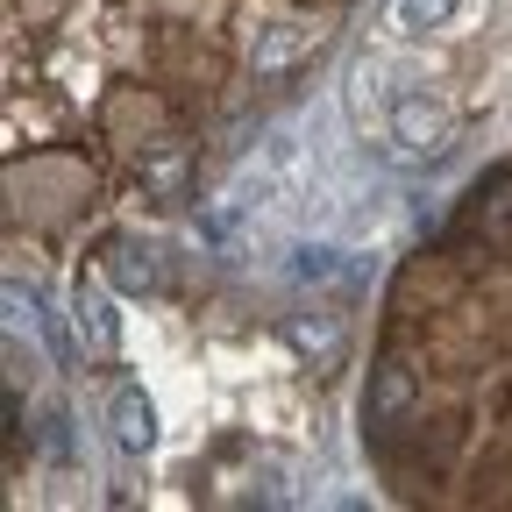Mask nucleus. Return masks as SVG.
<instances>
[{"label": "nucleus", "mask_w": 512, "mask_h": 512, "mask_svg": "<svg viewBox=\"0 0 512 512\" xmlns=\"http://www.w3.org/2000/svg\"><path fill=\"white\" fill-rule=\"evenodd\" d=\"M285 335H292V349L313 356V363H335V356H342V328H335V320H306V313H299Z\"/></svg>", "instance_id": "nucleus-9"}, {"label": "nucleus", "mask_w": 512, "mask_h": 512, "mask_svg": "<svg viewBox=\"0 0 512 512\" xmlns=\"http://www.w3.org/2000/svg\"><path fill=\"white\" fill-rule=\"evenodd\" d=\"M413 399H420V377L406 363H377L370 370V392H363V420L370 427H399L413 413Z\"/></svg>", "instance_id": "nucleus-6"}, {"label": "nucleus", "mask_w": 512, "mask_h": 512, "mask_svg": "<svg viewBox=\"0 0 512 512\" xmlns=\"http://www.w3.org/2000/svg\"><path fill=\"white\" fill-rule=\"evenodd\" d=\"M107 278H114L121 292H157V285H164V264H157V249H150V242H114Z\"/></svg>", "instance_id": "nucleus-8"}, {"label": "nucleus", "mask_w": 512, "mask_h": 512, "mask_svg": "<svg viewBox=\"0 0 512 512\" xmlns=\"http://www.w3.org/2000/svg\"><path fill=\"white\" fill-rule=\"evenodd\" d=\"M72 335H79V349L100 356V363L121 349V313H114V299L100 292V278H79V285H72Z\"/></svg>", "instance_id": "nucleus-5"}, {"label": "nucleus", "mask_w": 512, "mask_h": 512, "mask_svg": "<svg viewBox=\"0 0 512 512\" xmlns=\"http://www.w3.org/2000/svg\"><path fill=\"white\" fill-rule=\"evenodd\" d=\"M342 107H349V121H356L363 143L392 128L399 93H392V64H384V50H356V57H349V72H342Z\"/></svg>", "instance_id": "nucleus-2"}, {"label": "nucleus", "mask_w": 512, "mask_h": 512, "mask_svg": "<svg viewBox=\"0 0 512 512\" xmlns=\"http://www.w3.org/2000/svg\"><path fill=\"white\" fill-rule=\"evenodd\" d=\"M335 271H342V264H335V249H328V242H299V249H292V264H285L292 285H328Z\"/></svg>", "instance_id": "nucleus-10"}, {"label": "nucleus", "mask_w": 512, "mask_h": 512, "mask_svg": "<svg viewBox=\"0 0 512 512\" xmlns=\"http://www.w3.org/2000/svg\"><path fill=\"white\" fill-rule=\"evenodd\" d=\"M306 50H313V22H306V15L256 22V29H249V79H285Z\"/></svg>", "instance_id": "nucleus-3"}, {"label": "nucleus", "mask_w": 512, "mask_h": 512, "mask_svg": "<svg viewBox=\"0 0 512 512\" xmlns=\"http://www.w3.org/2000/svg\"><path fill=\"white\" fill-rule=\"evenodd\" d=\"M185 150H157L150 164H143V192H157V200H178V192H185Z\"/></svg>", "instance_id": "nucleus-11"}, {"label": "nucleus", "mask_w": 512, "mask_h": 512, "mask_svg": "<svg viewBox=\"0 0 512 512\" xmlns=\"http://www.w3.org/2000/svg\"><path fill=\"white\" fill-rule=\"evenodd\" d=\"M107 434H114V448H128V456H143V448L157 441V406L143 399V384H114V399H107Z\"/></svg>", "instance_id": "nucleus-7"}, {"label": "nucleus", "mask_w": 512, "mask_h": 512, "mask_svg": "<svg viewBox=\"0 0 512 512\" xmlns=\"http://www.w3.org/2000/svg\"><path fill=\"white\" fill-rule=\"evenodd\" d=\"M392 157H406V164H441L448 150H456V114H448L434 93H399V107H392Z\"/></svg>", "instance_id": "nucleus-1"}, {"label": "nucleus", "mask_w": 512, "mask_h": 512, "mask_svg": "<svg viewBox=\"0 0 512 512\" xmlns=\"http://www.w3.org/2000/svg\"><path fill=\"white\" fill-rule=\"evenodd\" d=\"M477 0H384V36L392 43H427V36H448L470 22Z\"/></svg>", "instance_id": "nucleus-4"}]
</instances>
